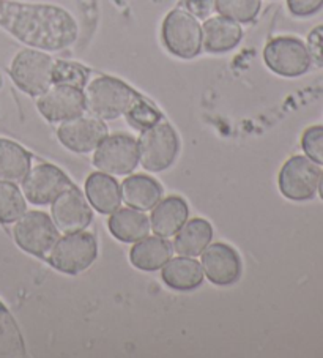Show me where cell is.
I'll return each mask as SVG.
<instances>
[{
	"instance_id": "26",
	"label": "cell",
	"mask_w": 323,
	"mask_h": 358,
	"mask_svg": "<svg viewBox=\"0 0 323 358\" xmlns=\"http://www.w3.org/2000/svg\"><path fill=\"white\" fill-rule=\"evenodd\" d=\"M262 0H215V10L221 16L238 24H250L260 13Z\"/></svg>"
},
{
	"instance_id": "33",
	"label": "cell",
	"mask_w": 323,
	"mask_h": 358,
	"mask_svg": "<svg viewBox=\"0 0 323 358\" xmlns=\"http://www.w3.org/2000/svg\"><path fill=\"white\" fill-rule=\"evenodd\" d=\"M183 8L197 20H207L215 10V0H182Z\"/></svg>"
},
{
	"instance_id": "28",
	"label": "cell",
	"mask_w": 323,
	"mask_h": 358,
	"mask_svg": "<svg viewBox=\"0 0 323 358\" xmlns=\"http://www.w3.org/2000/svg\"><path fill=\"white\" fill-rule=\"evenodd\" d=\"M90 71L85 66L74 64V62L55 60L52 70V83L60 85H70V87L85 89L89 84Z\"/></svg>"
},
{
	"instance_id": "35",
	"label": "cell",
	"mask_w": 323,
	"mask_h": 358,
	"mask_svg": "<svg viewBox=\"0 0 323 358\" xmlns=\"http://www.w3.org/2000/svg\"><path fill=\"white\" fill-rule=\"evenodd\" d=\"M3 87V78H2V75H0V89Z\"/></svg>"
},
{
	"instance_id": "3",
	"label": "cell",
	"mask_w": 323,
	"mask_h": 358,
	"mask_svg": "<svg viewBox=\"0 0 323 358\" xmlns=\"http://www.w3.org/2000/svg\"><path fill=\"white\" fill-rule=\"evenodd\" d=\"M139 164L148 172H163L172 168L180 153L178 134L164 119L142 129L138 139Z\"/></svg>"
},
{
	"instance_id": "16",
	"label": "cell",
	"mask_w": 323,
	"mask_h": 358,
	"mask_svg": "<svg viewBox=\"0 0 323 358\" xmlns=\"http://www.w3.org/2000/svg\"><path fill=\"white\" fill-rule=\"evenodd\" d=\"M243 40V29L238 22L224 16H211L202 24V49L210 54L234 51Z\"/></svg>"
},
{
	"instance_id": "5",
	"label": "cell",
	"mask_w": 323,
	"mask_h": 358,
	"mask_svg": "<svg viewBox=\"0 0 323 358\" xmlns=\"http://www.w3.org/2000/svg\"><path fill=\"white\" fill-rule=\"evenodd\" d=\"M54 59L46 51L27 48L17 52L10 64V76L16 87L29 96H40L52 83Z\"/></svg>"
},
{
	"instance_id": "30",
	"label": "cell",
	"mask_w": 323,
	"mask_h": 358,
	"mask_svg": "<svg viewBox=\"0 0 323 358\" xmlns=\"http://www.w3.org/2000/svg\"><path fill=\"white\" fill-rule=\"evenodd\" d=\"M301 149L309 159L323 166V127H309L301 136Z\"/></svg>"
},
{
	"instance_id": "8",
	"label": "cell",
	"mask_w": 323,
	"mask_h": 358,
	"mask_svg": "<svg viewBox=\"0 0 323 358\" xmlns=\"http://www.w3.org/2000/svg\"><path fill=\"white\" fill-rule=\"evenodd\" d=\"M322 172L320 166L306 155L292 157L279 171V191L289 201H310L319 189Z\"/></svg>"
},
{
	"instance_id": "23",
	"label": "cell",
	"mask_w": 323,
	"mask_h": 358,
	"mask_svg": "<svg viewBox=\"0 0 323 358\" xmlns=\"http://www.w3.org/2000/svg\"><path fill=\"white\" fill-rule=\"evenodd\" d=\"M213 227L203 218H192L182 226L173 240V251L180 256L197 257L211 243Z\"/></svg>"
},
{
	"instance_id": "12",
	"label": "cell",
	"mask_w": 323,
	"mask_h": 358,
	"mask_svg": "<svg viewBox=\"0 0 323 358\" xmlns=\"http://www.w3.org/2000/svg\"><path fill=\"white\" fill-rule=\"evenodd\" d=\"M106 136H108V127L104 120L85 113L74 119L62 122L57 129L60 144L65 149L80 153V155L95 152Z\"/></svg>"
},
{
	"instance_id": "27",
	"label": "cell",
	"mask_w": 323,
	"mask_h": 358,
	"mask_svg": "<svg viewBox=\"0 0 323 358\" xmlns=\"http://www.w3.org/2000/svg\"><path fill=\"white\" fill-rule=\"evenodd\" d=\"M2 355H24V343L15 320L11 319L8 311L0 305V357Z\"/></svg>"
},
{
	"instance_id": "1",
	"label": "cell",
	"mask_w": 323,
	"mask_h": 358,
	"mask_svg": "<svg viewBox=\"0 0 323 358\" xmlns=\"http://www.w3.org/2000/svg\"><path fill=\"white\" fill-rule=\"evenodd\" d=\"M0 27L29 48L48 52L70 48L79 36L74 16L52 3L0 0Z\"/></svg>"
},
{
	"instance_id": "32",
	"label": "cell",
	"mask_w": 323,
	"mask_h": 358,
	"mask_svg": "<svg viewBox=\"0 0 323 358\" xmlns=\"http://www.w3.org/2000/svg\"><path fill=\"white\" fill-rule=\"evenodd\" d=\"M285 3L295 17H310L323 8V0H285Z\"/></svg>"
},
{
	"instance_id": "21",
	"label": "cell",
	"mask_w": 323,
	"mask_h": 358,
	"mask_svg": "<svg viewBox=\"0 0 323 358\" xmlns=\"http://www.w3.org/2000/svg\"><path fill=\"white\" fill-rule=\"evenodd\" d=\"M85 197L101 215L114 213L122 203L120 185L104 172H93L85 180Z\"/></svg>"
},
{
	"instance_id": "19",
	"label": "cell",
	"mask_w": 323,
	"mask_h": 358,
	"mask_svg": "<svg viewBox=\"0 0 323 358\" xmlns=\"http://www.w3.org/2000/svg\"><path fill=\"white\" fill-rule=\"evenodd\" d=\"M122 199L128 207L142 212L153 210V207L163 199L164 189L158 180L150 176L136 174L127 177L120 185Z\"/></svg>"
},
{
	"instance_id": "22",
	"label": "cell",
	"mask_w": 323,
	"mask_h": 358,
	"mask_svg": "<svg viewBox=\"0 0 323 358\" xmlns=\"http://www.w3.org/2000/svg\"><path fill=\"white\" fill-rule=\"evenodd\" d=\"M172 245L164 237H144L133 245L129 262L142 271H158L172 257Z\"/></svg>"
},
{
	"instance_id": "6",
	"label": "cell",
	"mask_w": 323,
	"mask_h": 358,
	"mask_svg": "<svg viewBox=\"0 0 323 358\" xmlns=\"http://www.w3.org/2000/svg\"><path fill=\"white\" fill-rule=\"evenodd\" d=\"M98 256V243L93 234L80 231L59 237L46 256L48 262L62 273L76 276L92 267Z\"/></svg>"
},
{
	"instance_id": "31",
	"label": "cell",
	"mask_w": 323,
	"mask_h": 358,
	"mask_svg": "<svg viewBox=\"0 0 323 358\" xmlns=\"http://www.w3.org/2000/svg\"><path fill=\"white\" fill-rule=\"evenodd\" d=\"M306 48L313 65L323 68V24L315 26L308 34Z\"/></svg>"
},
{
	"instance_id": "15",
	"label": "cell",
	"mask_w": 323,
	"mask_h": 358,
	"mask_svg": "<svg viewBox=\"0 0 323 358\" xmlns=\"http://www.w3.org/2000/svg\"><path fill=\"white\" fill-rule=\"evenodd\" d=\"M51 218L60 232L73 234L85 231L92 223L93 213L84 194L73 185L51 203Z\"/></svg>"
},
{
	"instance_id": "4",
	"label": "cell",
	"mask_w": 323,
	"mask_h": 358,
	"mask_svg": "<svg viewBox=\"0 0 323 358\" xmlns=\"http://www.w3.org/2000/svg\"><path fill=\"white\" fill-rule=\"evenodd\" d=\"M161 40L167 51L183 60L196 59L203 51L202 26L185 8H173L166 15L161 26Z\"/></svg>"
},
{
	"instance_id": "24",
	"label": "cell",
	"mask_w": 323,
	"mask_h": 358,
	"mask_svg": "<svg viewBox=\"0 0 323 358\" xmlns=\"http://www.w3.org/2000/svg\"><path fill=\"white\" fill-rule=\"evenodd\" d=\"M32 169L30 153L13 141L0 139V178L8 182H21Z\"/></svg>"
},
{
	"instance_id": "25",
	"label": "cell",
	"mask_w": 323,
	"mask_h": 358,
	"mask_svg": "<svg viewBox=\"0 0 323 358\" xmlns=\"http://www.w3.org/2000/svg\"><path fill=\"white\" fill-rule=\"evenodd\" d=\"M27 212L26 197L15 182L0 178V223H16Z\"/></svg>"
},
{
	"instance_id": "2",
	"label": "cell",
	"mask_w": 323,
	"mask_h": 358,
	"mask_svg": "<svg viewBox=\"0 0 323 358\" xmlns=\"http://www.w3.org/2000/svg\"><path fill=\"white\" fill-rule=\"evenodd\" d=\"M84 94L87 113L101 120H115L125 115L139 96L127 83L113 76L95 78L87 84Z\"/></svg>"
},
{
	"instance_id": "18",
	"label": "cell",
	"mask_w": 323,
	"mask_h": 358,
	"mask_svg": "<svg viewBox=\"0 0 323 358\" xmlns=\"http://www.w3.org/2000/svg\"><path fill=\"white\" fill-rule=\"evenodd\" d=\"M203 278L205 275L201 262L188 256L171 257L161 271V280L164 281L166 286L180 292L196 291L197 287L202 286Z\"/></svg>"
},
{
	"instance_id": "14",
	"label": "cell",
	"mask_w": 323,
	"mask_h": 358,
	"mask_svg": "<svg viewBox=\"0 0 323 358\" xmlns=\"http://www.w3.org/2000/svg\"><path fill=\"white\" fill-rule=\"evenodd\" d=\"M203 275L215 286L229 287L237 284L243 273L238 251L227 243H210L202 252Z\"/></svg>"
},
{
	"instance_id": "20",
	"label": "cell",
	"mask_w": 323,
	"mask_h": 358,
	"mask_svg": "<svg viewBox=\"0 0 323 358\" xmlns=\"http://www.w3.org/2000/svg\"><path fill=\"white\" fill-rule=\"evenodd\" d=\"M109 232L122 243H136L150 234V220L142 210L133 207L117 208L108 221Z\"/></svg>"
},
{
	"instance_id": "11",
	"label": "cell",
	"mask_w": 323,
	"mask_h": 358,
	"mask_svg": "<svg viewBox=\"0 0 323 358\" xmlns=\"http://www.w3.org/2000/svg\"><path fill=\"white\" fill-rule=\"evenodd\" d=\"M73 185L70 177L57 166L41 163L30 169L27 176L22 178L21 191L24 197L34 206H48Z\"/></svg>"
},
{
	"instance_id": "17",
	"label": "cell",
	"mask_w": 323,
	"mask_h": 358,
	"mask_svg": "<svg viewBox=\"0 0 323 358\" xmlns=\"http://www.w3.org/2000/svg\"><path fill=\"white\" fill-rule=\"evenodd\" d=\"M189 218V207L183 197L169 196L163 197L153 207L150 217V227L155 236L169 238L182 229V226Z\"/></svg>"
},
{
	"instance_id": "29",
	"label": "cell",
	"mask_w": 323,
	"mask_h": 358,
	"mask_svg": "<svg viewBox=\"0 0 323 358\" xmlns=\"http://www.w3.org/2000/svg\"><path fill=\"white\" fill-rule=\"evenodd\" d=\"M125 117L129 125L139 129V131L155 125V123H158L159 120H163V115H161L159 110L141 95L136 98L131 108L127 110Z\"/></svg>"
},
{
	"instance_id": "7",
	"label": "cell",
	"mask_w": 323,
	"mask_h": 358,
	"mask_svg": "<svg viewBox=\"0 0 323 358\" xmlns=\"http://www.w3.org/2000/svg\"><path fill=\"white\" fill-rule=\"evenodd\" d=\"M266 68L281 78H300L310 70L306 43L292 35H281L271 38L264 49Z\"/></svg>"
},
{
	"instance_id": "34",
	"label": "cell",
	"mask_w": 323,
	"mask_h": 358,
	"mask_svg": "<svg viewBox=\"0 0 323 358\" xmlns=\"http://www.w3.org/2000/svg\"><path fill=\"white\" fill-rule=\"evenodd\" d=\"M319 194H320V199L323 201V172H322V177H320V183H319Z\"/></svg>"
},
{
	"instance_id": "9",
	"label": "cell",
	"mask_w": 323,
	"mask_h": 358,
	"mask_svg": "<svg viewBox=\"0 0 323 358\" xmlns=\"http://www.w3.org/2000/svg\"><path fill=\"white\" fill-rule=\"evenodd\" d=\"M93 166L109 176L133 174L139 166L138 141L123 133L108 134L95 149Z\"/></svg>"
},
{
	"instance_id": "10",
	"label": "cell",
	"mask_w": 323,
	"mask_h": 358,
	"mask_svg": "<svg viewBox=\"0 0 323 358\" xmlns=\"http://www.w3.org/2000/svg\"><path fill=\"white\" fill-rule=\"evenodd\" d=\"M13 236L22 251L36 257H46L59 240V229L48 213L32 210L16 220Z\"/></svg>"
},
{
	"instance_id": "13",
	"label": "cell",
	"mask_w": 323,
	"mask_h": 358,
	"mask_svg": "<svg viewBox=\"0 0 323 358\" xmlns=\"http://www.w3.org/2000/svg\"><path fill=\"white\" fill-rule=\"evenodd\" d=\"M36 108L48 122H66L85 113V94L82 89L52 84L46 92L36 96Z\"/></svg>"
}]
</instances>
